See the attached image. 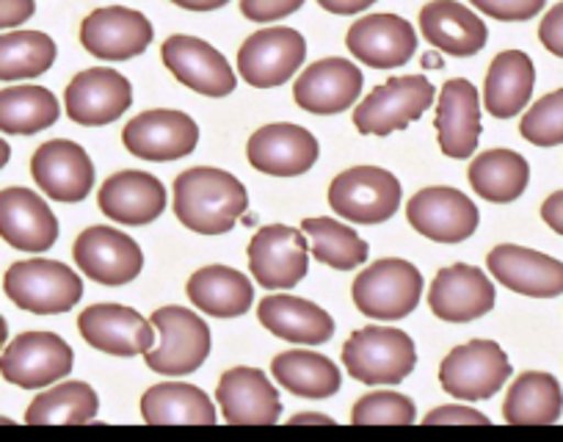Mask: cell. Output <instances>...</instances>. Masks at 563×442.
<instances>
[{
    "label": "cell",
    "instance_id": "cell-1",
    "mask_svg": "<svg viewBox=\"0 0 563 442\" xmlns=\"http://www.w3.org/2000/svg\"><path fill=\"white\" fill-rule=\"evenodd\" d=\"M249 210L246 186L216 166H194L175 180V216L199 235H224Z\"/></svg>",
    "mask_w": 563,
    "mask_h": 442
},
{
    "label": "cell",
    "instance_id": "cell-2",
    "mask_svg": "<svg viewBox=\"0 0 563 442\" xmlns=\"http://www.w3.org/2000/svg\"><path fill=\"white\" fill-rule=\"evenodd\" d=\"M343 365L362 385H400L417 365V349L393 327L356 329L343 346Z\"/></svg>",
    "mask_w": 563,
    "mask_h": 442
},
{
    "label": "cell",
    "instance_id": "cell-3",
    "mask_svg": "<svg viewBox=\"0 0 563 442\" xmlns=\"http://www.w3.org/2000/svg\"><path fill=\"white\" fill-rule=\"evenodd\" d=\"M437 89L426 75H398L373 89L354 111V128L362 136H389L406 131L434 102Z\"/></svg>",
    "mask_w": 563,
    "mask_h": 442
},
{
    "label": "cell",
    "instance_id": "cell-4",
    "mask_svg": "<svg viewBox=\"0 0 563 442\" xmlns=\"http://www.w3.org/2000/svg\"><path fill=\"white\" fill-rule=\"evenodd\" d=\"M150 321L161 338L158 346L144 354L150 371L161 376H188L202 368L213 341L208 323L197 312L186 307H161Z\"/></svg>",
    "mask_w": 563,
    "mask_h": 442
},
{
    "label": "cell",
    "instance_id": "cell-5",
    "mask_svg": "<svg viewBox=\"0 0 563 442\" xmlns=\"http://www.w3.org/2000/svg\"><path fill=\"white\" fill-rule=\"evenodd\" d=\"M3 290L20 310L34 316H58L73 310L84 296V283L58 261H20L3 277Z\"/></svg>",
    "mask_w": 563,
    "mask_h": 442
},
{
    "label": "cell",
    "instance_id": "cell-6",
    "mask_svg": "<svg viewBox=\"0 0 563 442\" xmlns=\"http://www.w3.org/2000/svg\"><path fill=\"white\" fill-rule=\"evenodd\" d=\"M351 294L362 316L378 318V321H400L420 305L422 274L409 261L384 257L354 279Z\"/></svg>",
    "mask_w": 563,
    "mask_h": 442
},
{
    "label": "cell",
    "instance_id": "cell-7",
    "mask_svg": "<svg viewBox=\"0 0 563 442\" xmlns=\"http://www.w3.org/2000/svg\"><path fill=\"white\" fill-rule=\"evenodd\" d=\"M511 376V363L495 341L456 346L440 365V385L459 401H489Z\"/></svg>",
    "mask_w": 563,
    "mask_h": 442
},
{
    "label": "cell",
    "instance_id": "cell-8",
    "mask_svg": "<svg viewBox=\"0 0 563 442\" xmlns=\"http://www.w3.org/2000/svg\"><path fill=\"white\" fill-rule=\"evenodd\" d=\"M75 354L56 332H23L0 352V376L23 390H42L73 374Z\"/></svg>",
    "mask_w": 563,
    "mask_h": 442
},
{
    "label": "cell",
    "instance_id": "cell-9",
    "mask_svg": "<svg viewBox=\"0 0 563 442\" xmlns=\"http://www.w3.org/2000/svg\"><path fill=\"white\" fill-rule=\"evenodd\" d=\"M307 58L305 36L288 25H271L249 36L238 51V75L254 89H274L294 78Z\"/></svg>",
    "mask_w": 563,
    "mask_h": 442
},
{
    "label": "cell",
    "instance_id": "cell-10",
    "mask_svg": "<svg viewBox=\"0 0 563 442\" xmlns=\"http://www.w3.org/2000/svg\"><path fill=\"white\" fill-rule=\"evenodd\" d=\"M329 205L354 224H382L400 205V180L378 166H351L329 186Z\"/></svg>",
    "mask_w": 563,
    "mask_h": 442
},
{
    "label": "cell",
    "instance_id": "cell-11",
    "mask_svg": "<svg viewBox=\"0 0 563 442\" xmlns=\"http://www.w3.org/2000/svg\"><path fill=\"white\" fill-rule=\"evenodd\" d=\"M406 219L422 239L437 244H462L475 235L481 216L473 199L459 188L431 186L409 199Z\"/></svg>",
    "mask_w": 563,
    "mask_h": 442
},
{
    "label": "cell",
    "instance_id": "cell-12",
    "mask_svg": "<svg viewBox=\"0 0 563 442\" xmlns=\"http://www.w3.org/2000/svg\"><path fill=\"white\" fill-rule=\"evenodd\" d=\"M310 241L305 233L285 224H268L254 233L249 244V268L260 288H296L310 272Z\"/></svg>",
    "mask_w": 563,
    "mask_h": 442
},
{
    "label": "cell",
    "instance_id": "cell-13",
    "mask_svg": "<svg viewBox=\"0 0 563 442\" xmlns=\"http://www.w3.org/2000/svg\"><path fill=\"white\" fill-rule=\"evenodd\" d=\"M122 144L130 155L141 161H166L186 158L199 144V125L175 108H155L133 117L122 131Z\"/></svg>",
    "mask_w": 563,
    "mask_h": 442
},
{
    "label": "cell",
    "instance_id": "cell-14",
    "mask_svg": "<svg viewBox=\"0 0 563 442\" xmlns=\"http://www.w3.org/2000/svg\"><path fill=\"white\" fill-rule=\"evenodd\" d=\"M73 257L86 277L108 288L133 283L144 268L141 246L128 233L106 224L86 228L75 241Z\"/></svg>",
    "mask_w": 563,
    "mask_h": 442
},
{
    "label": "cell",
    "instance_id": "cell-15",
    "mask_svg": "<svg viewBox=\"0 0 563 442\" xmlns=\"http://www.w3.org/2000/svg\"><path fill=\"white\" fill-rule=\"evenodd\" d=\"M133 106V86L111 67H91L75 75L64 91V108L84 128L111 125Z\"/></svg>",
    "mask_w": 563,
    "mask_h": 442
},
{
    "label": "cell",
    "instance_id": "cell-16",
    "mask_svg": "<svg viewBox=\"0 0 563 442\" xmlns=\"http://www.w3.org/2000/svg\"><path fill=\"white\" fill-rule=\"evenodd\" d=\"M155 40L147 14L128 7L95 9L80 23V45L102 62H128L141 56Z\"/></svg>",
    "mask_w": 563,
    "mask_h": 442
},
{
    "label": "cell",
    "instance_id": "cell-17",
    "mask_svg": "<svg viewBox=\"0 0 563 442\" xmlns=\"http://www.w3.org/2000/svg\"><path fill=\"white\" fill-rule=\"evenodd\" d=\"M78 332L91 349L113 357L147 354L155 343L153 321L124 305H91L80 312Z\"/></svg>",
    "mask_w": 563,
    "mask_h": 442
},
{
    "label": "cell",
    "instance_id": "cell-18",
    "mask_svg": "<svg viewBox=\"0 0 563 442\" xmlns=\"http://www.w3.org/2000/svg\"><path fill=\"white\" fill-rule=\"evenodd\" d=\"M161 58L186 89L199 91L205 97H227L238 86L230 62L199 36H169L161 45Z\"/></svg>",
    "mask_w": 563,
    "mask_h": 442
},
{
    "label": "cell",
    "instance_id": "cell-19",
    "mask_svg": "<svg viewBox=\"0 0 563 442\" xmlns=\"http://www.w3.org/2000/svg\"><path fill=\"white\" fill-rule=\"evenodd\" d=\"M249 164L260 175L299 177L316 166L321 147L307 128L294 122H274L252 133L246 144Z\"/></svg>",
    "mask_w": 563,
    "mask_h": 442
},
{
    "label": "cell",
    "instance_id": "cell-20",
    "mask_svg": "<svg viewBox=\"0 0 563 442\" xmlns=\"http://www.w3.org/2000/svg\"><path fill=\"white\" fill-rule=\"evenodd\" d=\"M345 47L356 62L373 69L404 67L417 53V31L398 14H367L345 34Z\"/></svg>",
    "mask_w": 563,
    "mask_h": 442
},
{
    "label": "cell",
    "instance_id": "cell-21",
    "mask_svg": "<svg viewBox=\"0 0 563 442\" xmlns=\"http://www.w3.org/2000/svg\"><path fill=\"white\" fill-rule=\"evenodd\" d=\"M31 175L42 194L56 202H84L95 186V164L89 153L69 139L42 144L31 158Z\"/></svg>",
    "mask_w": 563,
    "mask_h": 442
},
{
    "label": "cell",
    "instance_id": "cell-22",
    "mask_svg": "<svg viewBox=\"0 0 563 442\" xmlns=\"http://www.w3.org/2000/svg\"><path fill=\"white\" fill-rule=\"evenodd\" d=\"M362 84L365 78L354 62L329 56L305 67L294 84V100L310 114H343L362 95Z\"/></svg>",
    "mask_w": 563,
    "mask_h": 442
},
{
    "label": "cell",
    "instance_id": "cell-23",
    "mask_svg": "<svg viewBox=\"0 0 563 442\" xmlns=\"http://www.w3.org/2000/svg\"><path fill=\"white\" fill-rule=\"evenodd\" d=\"M492 277L503 288L530 299H555L563 294V263L544 252L517 244H500L486 257Z\"/></svg>",
    "mask_w": 563,
    "mask_h": 442
},
{
    "label": "cell",
    "instance_id": "cell-24",
    "mask_svg": "<svg viewBox=\"0 0 563 442\" xmlns=\"http://www.w3.org/2000/svg\"><path fill=\"white\" fill-rule=\"evenodd\" d=\"M495 285L481 268L456 263L437 272L429 290V307L440 321L470 323L495 307Z\"/></svg>",
    "mask_w": 563,
    "mask_h": 442
},
{
    "label": "cell",
    "instance_id": "cell-25",
    "mask_svg": "<svg viewBox=\"0 0 563 442\" xmlns=\"http://www.w3.org/2000/svg\"><path fill=\"white\" fill-rule=\"evenodd\" d=\"M0 239L20 252H47L58 241V219L51 205L29 188L0 191Z\"/></svg>",
    "mask_w": 563,
    "mask_h": 442
},
{
    "label": "cell",
    "instance_id": "cell-26",
    "mask_svg": "<svg viewBox=\"0 0 563 442\" xmlns=\"http://www.w3.org/2000/svg\"><path fill=\"white\" fill-rule=\"evenodd\" d=\"M221 415L232 426H274L282 415L276 387L260 368H232L216 387Z\"/></svg>",
    "mask_w": 563,
    "mask_h": 442
},
{
    "label": "cell",
    "instance_id": "cell-27",
    "mask_svg": "<svg viewBox=\"0 0 563 442\" xmlns=\"http://www.w3.org/2000/svg\"><path fill=\"white\" fill-rule=\"evenodd\" d=\"M434 128L442 155L456 161L475 155L481 142V95L467 78H451L442 86Z\"/></svg>",
    "mask_w": 563,
    "mask_h": 442
},
{
    "label": "cell",
    "instance_id": "cell-28",
    "mask_svg": "<svg viewBox=\"0 0 563 442\" xmlns=\"http://www.w3.org/2000/svg\"><path fill=\"white\" fill-rule=\"evenodd\" d=\"M97 205L106 219L128 224V228H141L161 219L166 210V188L158 177L147 172H117L102 183Z\"/></svg>",
    "mask_w": 563,
    "mask_h": 442
},
{
    "label": "cell",
    "instance_id": "cell-29",
    "mask_svg": "<svg viewBox=\"0 0 563 442\" xmlns=\"http://www.w3.org/2000/svg\"><path fill=\"white\" fill-rule=\"evenodd\" d=\"M420 31L437 51L456 58L481 53L489 40L484 20L459 0H431L420 12Z\"/></svg>",
    "mask_w": 563,
    "mask_h": 442
},
{
    "label": "cell",
    "instance_id": "cell-30",
    "mask_svg": "<svg viewBox=\"0 0 563 442\" xmlns=\"http://www.w3.org/2000/svg\"><path fill=\"white\" fill-rule=\"evenodd\" d=\"M257 318L271 335L305 346H321L334 338V318L316 301L290 294H271L260 301Z\"/></svg>",
    "mask_w": 563,
    "mask_h": 442
},
{
    "label": "cell",
    "instance_id": "cell-31",
    "mask_svg": "<svg viewBox=\"0 0 563 442\" xmlns=\"http://www.w3.org/2000/svg\"><path fill=\"white\" fill-rule=\"evenodd\" d=\"M536 67L525 51H503L489 64L484 84V106L497 120H511L533 97Z\"/></svg>",
    "mask_w": 563,
    "mask_h": 442
},
{
    "label": "cell",
    "instance_id": "cell-32",
    "mask_svg": "<svg viewBox=\"0 0 563 442\" xmlns=\"http://www.w3.org/2000/svg\"><path fill=\"white\" fill-rule=\"evenodd\" d=\"M147 426H216V404L188 382H161L141 396Z\"/></svg>",
    "mask_w": 563,
    "mask_h": 442
},
{
    "label": "cell",
    "instance_id": "cell-33",
    "mask_svg": "<svg viewBox=\"0 0 563 442\" xmlns=\"http://www.w3.org/2000/svg\"><path fill=\"white\" fill-rule=\"evenodd\" d=\"M563 415V390L544 371L517 376L503 401V420L511 426H552Z\"/></svg>",
    "mask_w": 563,
    "mask_h": 442
},
{
    "label": "cell",
    "instance_id": "cell-34",
    "mask_svg": "<svg viewBox=\"0 0 563 442\" xmlns=\"http://www.w3.org/2000/svg\"><path fill=\"white\" fill-rule=\"evenodd\" d=\"M186 294L197 310L216 318H241L254 301L252 283L230 266H205L194 272Z\"/></svg>",
    "mask_w": 563,
    "mask_h": 442
},
{
    "label": "cell",
    "instance_id": "cell-35",
    "mask_svg": "<svg viewBox=\"0 0 563 442\" xmlns=\"http://www.w3.org/2000/svg\"><path fill=\"white\" fill-rule=\"evenodd\" d=\"M470 186L486 202L506 205L525 194L530 183V164L514 150H489L470 164Z\"/></svg>",
    "mask_w": 563,
    "mask_h": 442
},
{
    "label": "cell",
    "instance_id": "cell-36",
    "mask_svg": "<svg viewBox=\"0 0 563 442\" xmlns=\"http://www.w3.org/2000/svg\"><path fill=\"white\" fill-rule=\"evenodd\" d=\"M271 376L290 396L323 401L340 390V371L329 357L316 352H285L271 363Z\"/></svg>",
    "mask_w": 563,
    "mask_h": 442
},
{
    "label": "cell",
    "instance_id": "cell-37",
    "mask_svg": "<svg viewBox=\"0 0 563 442\" xmlns=\"http://www.w3.org/2000/svg\"><path fill=\"white\" fill-rule=\"evenodd\" d=\"M62 108L45 86H12L0 89V133L34 136L56 125Z\"/></svg>",
    "mask_w": 563,
    "mask_h": 442
},
{
    "label": "cell",
    "instance_id": "cell-38",
    "mask_svg": "<svg viewBox=\"0 0 563 442\" xmlns=\"http://www.w3.org/2000/svg\"><path fill=\"white\" fill-rule=\"evenodd\" d=\"M100 412V398L95 387L86 382H62L53 390L40 393L25 409L29 426H58V423H91Z\"/></svg>",
    "mask_w": 563,
    "mask_h": 442
},
{
    "label": "cell",
    "instance_id": "cell-39",
    "mask_svg": "<svg viewBox=\"0 0 563 442\" xmlns=\"http://www.w3.org/2000/svg\"><path fill=\"white\" fill-rule=\"evenodd\" d=\"M58 47L45 31L0 34V80L40 78L56 64Z\"/></svg>",
    "mask_w": 563,
    "mask_h": 442
},
{
    "label": "cell",
    "instance_id": "cell-40",
    "mask_svg": "<svg viewBox=\"0 0 563 442\" xmlns=\"http://www.w3.org/2000/svg\"><path fill=\"white\" fill-rule=\"evenodd\" d=\"M301 233L310 239V250L323 266L351 272L367 261V244L349 228L334 219H305Z\"/></svg>",
    "mask_w": 563,
    "mask_h": 442
},
{
    "label": "cell",
    "instance_id": "cell-41",
    "mask_svg": "<svg viewBox=\"0 0 563 442\" xmlns=\"http://www.w3.org/2000/svg\"><path fill=\"white\" fill-rule=\"evenodd\" d=\"M519 133L525 142L536 147H558L563 144V89L550 91L525 111L519 122Z\"/></svg>",
    "mask_w": 563,
    "mask_h": 442
},
{
    "label": "cell",
    "instance_id": "cell-42",
    "mask_svg": "<svg viewBox=\"0 0 563 442\" xmlns=\"http://www.w3.org/2000/svg\"><path fill=\"white\" fill-rule=\"evenodd\" d=\"M417 420V407L411 398L393 390H378L360 398L351 409L354 426H411Z\"/></svg>",
    "mask_w": 563,
    "mask_h": 442
},
{
    "label": "cell",
    "instance_id": "cell-43",
    "mask_svg": "<svg viewBox=\"0 0 563 442\" xmlns=\"http://www.w3.org/2000/svg\"><path fill=\"white\" fill-rule=\"evenodd\" d=\"M470 3L481 14L500 20V23H525L547 7V0H470Z\"/></svg>",
    "mask_w": 563,
    "mask_h": 442
},
{
    "label": "cell",
    "instance_id": "cell-44",
    "mask_svg": "<svg viewBox=\"0 0 563 442\" xmlns=\"http://www.w3.org/2000/svg\"><path fill=\"white\" fill-rule=\"evenodd\" d=\"M305 7V0H241V14L252 23H276Z\"/></svg>",
    "mask_w": 563,
    "mask_h": 442
},
{
    "label": "cell",
    "instance_id": "cell-45",
    "mask_svg": "<svg viewBox=\"0 0 563 442\" xmlns=\"http://www.w3.org/2000/svg\"><path fill=\"white\" fill-rule=\"evenodd\" d=\"M426 426H489L492 420L484 412L470 407H459V404H448V407H437L420 420Z\"/></svg>",
    "mask_w": 563,
    "mask_h": 442
},
{
    "label": "cell",
    "instance_id": "cell-46",
    "mask_svg": "<svg viewBox=\"0 0 563 442\" xmlns=\"http://www.w3.org/2000/svg\"><path fill=\"white\" fill-rule=\"evenodd\" d=\"M539 40L552 56L563 58V0L555 3L539 23Z\"/></svg>",
    "mask_w": 563,
    "mask_h": 442
},
{
    "label": "cell",
    "instance_id": "cell-47",
    "mask_svg": "<svg viewBox=\"0 0 563 442\" xmlns=\"http://www.w3.org/2000/svg\"><path fill=\"white\" fill-rule=\"evenodd\" d=\"M36 12V0H0V29H20Z\"/></svg>",
    "mask_w": 563,
    "mask_h": 442
},
{
    "label": "cell",
    "instance_id": "cell-48",
    "mask_svg": "<svg viewBox=\"0 0 563 442\" xmlns=\"http://www.w3.org/2000/svg\"><path fill=\"white\" fill-rule=\"evenodd\" d=\"M541 219L547 221V228L552 233L563 235V191H555L552 197L544 199V205H541Z\"/></svg>",
    "mask_w": 563,
    "mask_h": 442
},
{
    "label": "cell",
    "instance_id": "cell-49",
    "mask_svg": "<svg viewBox=\"0 0 563 442\" xmlns=\"http://www.w3.org/2000/svg\"><path fill=\"white\" fill-rule=\"evenodd\" d=\"M321 9H327L329 14H338V18H349V14H360L365 9H371L376 0H318Z\"/></svg>",
    "mask_w": 563,
    "mask_h": 442
},
{
    "label": "cell",
    "instance_id": "cell-50",
    "mask_svg": "<svg viewBox=\"0 0 563 442\" xmlns=\"http://www.w3.org/2000/svg\"><path fill=\"white\" fill-rule=\"evenodd\" d=\"M175 7L188 9V12H216V9L227 7L230 0H172Z\"/></svg>",
    "mask_w": 563,
    "mask_h": 442
},
{
    "label": "cell",
    "instance_id": "cell-51",
    "mask_svg": "<svg viewBox=\"0 0 563 442\" xmlns=\"http://www.w3.org/2000/svg\"><path fill=\"white\" fill-rule=\"evenodd\" d=\"M338 420H332L329 415L318 412H299L288 420V426H334Z\"/></svg>",
    "mask_w": 563,
    "mask_h": 442
},
{
    "label": "cell",
    "instance_id": "cell-52",
    "mask_svg": "<svg viewBox=\"0 0 563 442\" xmlns=\"http://www.w3.org/2000/svg\"><path fill=\"white\" fill-rule=\"evenodd\" d=\"M9 158H12V147H9V144L0 139V169L9 164Z\"/></svg>",
    "mask_w": 563,
    "mask_h": 442
},
{
    "label": "cell",
    "instance_id": "cell-53",
    "mask_svg": "<svg viewBox=\"0 0 563 442\" xmlns=\"http://www.w3.org/2000/svg\"><path fill=\"white\" fill-rule=\"evenodd\" d=\"M9 338V327H7V318L0 316V349H3V343H7Z\"/></svg>",
    "mask_w": 563,
    "mask_h": 442
},
{
    "label": "cell",
    "instance_id": "cell-54",
    "mask_svg": "<svg viewBox=\"0 0 563 442\" xmlns=\"http://www.w3.org/2000/svg\"><path fill=\"white\" fill-rule=\"evenodd\" d=\"M0 423H12V420H9V418H0Z\"/></svg>",
    "mask_w": 563,
    "mask_h": 442
}]
</instances>
